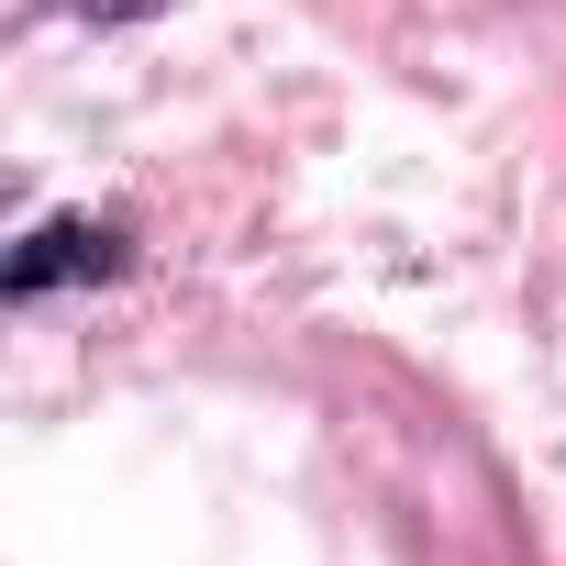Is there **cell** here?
<instances>
[{
	"label": "cell",
	"mask_w": 566,
	"mask_h": 566,
	"mask_svg": "<svg viewBox=\"0 0 566 566\" xmlns=\"http://www.w3.org/2000/svg\"><path fill=\"white\" fill-rule=\"evenodd\" d=\"M134 266V233L123 222H90V211H56L12 244V266H0V301H45L67 290V277H123Z\"/></svg>",
	"instance_id": "obj_1"
},
{
	"label": "cell",
	"mask_w": 566,
	"mask_h": 566,
	"mask_svg": "<svg viewBox=\"0 0 566 566\" xmlns=\"http://www.w3.org/2000/svg\"><path fill=\"white\" fill-rule=\"evenodd\" d=\"M145 12H167V0H78V23H145Z\"/></svg>",
	"instance_id": "obj_2"
}]
</instances>
